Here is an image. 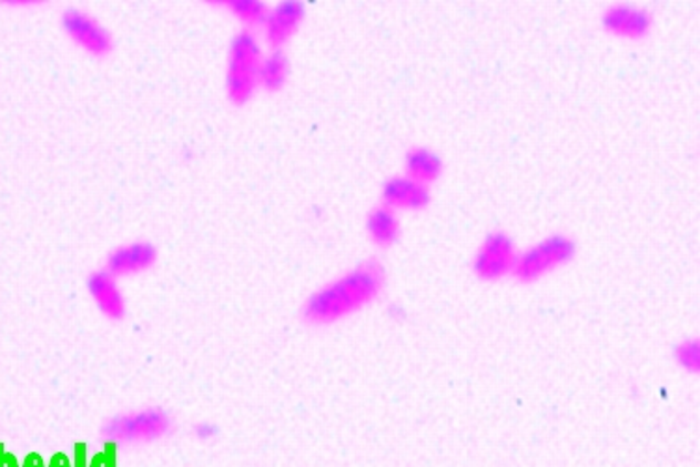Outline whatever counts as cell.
<instances>
[{
	"label": "cell",
	"instance_id": "cell-16",
	"mask_svg": "<svg viewBox=\"0 0 700 467\" xmlns=\"http://www.w3.org/2000/svg\"><path fill=\"white\" fill-rule=\"evenodd\" d=\"M699 341L697 338H688L683 343L677 344L674 348V359L678 365L688 370V373H699Z\"/></svg>",
	"mask_w": 700,
	"mask_h": 467
},
{
	"label": "cell",
	"instance_id": "cell-11",
	"mask_svg": "<svg viewBox=\"0 0 700 467\" xmlns=\"http://www.w3.org/2000/svg\"><path fill=\"white\" fill-rule=\"evenodd\" d=\"M87 284H89L90 296L94 300L95 307L100 308L106 318H124V294L120 291L119 281L114 275H111L106 270L95 272L90 275Z\"/></svg>",
	"mask_w": 700,
	"mask_h": 467
},
{
	"label": "cell",
	"instance_id": "cell-4",
	"mask_svg": "<svg viewBox=\"0 0 700 467\" xmlns=\"http://www.w3.org/2000/svg\"><path fill=\"white\" fill-rule=\"evenodd\" d=\"M172 420L160 408H146L133 414L119 415L109 420L105 433L114 439H124L131 444H148L165 438L171 433Z\"/></svg>",
	"mask_w": 700,
	"mask_h": 467
},
{
	"label": "cell",
	"instance_id": "cell-3",
	"mask_svg": "<svg viewBox=\"0 0 700 467\" xmlns=\"http://www.w3.org/2000/svg\"><path fill=\"white\" fill-rule=\"evenodd\" d=\"M576 253L577 245L570 236L554 234L518 255L514 264L513 277L521 284L536 283L574 261Z\"/></svg>",
	"mask_w": 700,
	"mask_h": 467
},
{
	"label": "cell",
	"instance_id": "cell-6",
	"mask_svg": "<svg viewBox=\"0 0 700 467\" xmlns=\"http://www.w3.org/2000/svg\"><path fill=\"white\" fill-rule=\"evenodd\" d=\"M62 27H64L65 34L70 35L79 48L87 53L94 54V57L111 53L112 48H114L111 32L90 13L70 8L62 16Z\"/></svg>",
	"mask_w": 700,
	"mask_h": 467
},
{
	"label": "cell",
	"instance_id": "cell-8",
	"mask_svg": "<svg viewBox=\"0 0 700 467\" xmlns=\"http://www.w3.org/2000/svg\"><path fill=\"white\" fill-rule=\"evenodd\" d=\"M305 16V4L297 2V0H284L273 10H270L267 18H265L264 29L265 40L273 48V51L283 49V45H286L294 38Z\"/></svg>",
	"mask_w": 700,
	"mask_h": 467
},
{
	"label": "cell",
	"instance_id": "cell-9",
	"mask_svg": "<svg viewBox=\"0 0 700 467\" xmlns=\"http://www.w3.org/2000/svg\"><path fill=\"white\" fill-rule=\"evenodd\" d=\"M383 206L390 210H406V212H420L430 206V187L418 184L407 176L388 177L382 187Z\"/></svg>",
	"mask_w": 700,
	"mask_h": 467
},
{
	"label": "cell",
	"instance_id": "cell-2",
	"mask_svg": "<svg viewBox=\"0 0 700 467\" xmlns=\"http://www.w3.org/2000/svg\"><path fill=\"white\" fill-rule=\"evenodd\" d=\"M262 49L254 34L243 30L232 40L226 68V92L234 105H245L260 84Z\"/></svg>",
	"mask_w": 700,
	"mask_h": 467
},
{
	"label": "cell",
	"instance_id": "cell-10",
	"mask_svg": "<svg viewBox=\"0 0 700 467\" xmlns=\"http://www.w3.org/2000/svg\"><path fill=\"white\" fill-rule=\"evenodd\" d=\"M158 261V248L150 242H133L120 245L114 248L109 261H106V272L114 277H128V275H139L148 272Z\"/></svg>",
	"mask_w": 700,
	"mask_h": 467
},
{
	"label": "cell",
	"instance_id": "cell-13",
	"mask_svg": "<svg viewBox=\"0 0 700 467\" xmlns=\"http://www.w3.org/2000/svg\"><path fill=\"white\" fill-rule=\"evenodd\" d=\"M366 232L377 247H393L400 237V220L395 210L377 206L366 215Z\"/></svg>",
	"mask_w": 700,
	"mask_h": 467
},
{
	"label": "cell",
	"instance_id": "cell-14",
	"mask_svg": "<svg viewBox=\"0 0 700 467\" xmlns=\"http://www.w3.org/2000/svg\"><path fill=\"white\" fill-rule=\"evenodd\" d=\"M290 59L283 49L271 51L260 65V84L267 92H281L284 84L288 83Z\"/></svg>",
	"mask_w": 700,
	"mask_h": 467
},
{
	"label": "cell",
	"instance_id": "cell-12",
	"mask_svg": "<svg viewBox=\"0 0 700 467\" xmlns=\"http://www.w3.org/2000/svg\"><path fill=\"white\" fill-rule=\"evenodd\" d=\"M404 163H406V176L412 177L418 184L426 185V187L436 184L445 171L442 155L432 149H426V146H415V149L407 150Z\"/></svg>",
	"mask_w": 700,
	"mask_h": 467
},
{
	"label": "cell",
	"instance_id": "cell-15",
	"mask_svg": "<svg viewBox=\"0 0 700 467\" xmlns=\"http://www.w3.org/2000/svg\"><path fill=\"white\" fill-rule=\"evenodd\" d=\"M226 7L230 8V12L236 13L237 18L242 19L243 23L248 24V27H256V24L264 27L265 18L270 13L264 2H258V0H230L226 2Z\"/></svg>",
	"mask_w": 700,
	"mask_h": 467
},
{
	"label": "cell",
	"instance_id": "cell-1",
	"mask_svg": "<svg viewBox=\"0 0 700 467\" xmlns=\"http://www.w3.org/2000/svg\"><path fill=\"white\" fill-rule=\"evenodd\" d=\"M387 284V272L382 262H361L352 272L325 284L306 300L301 316L311 326H331L359 313L382 296Z\"/></svg>",
	"mask_w": 700,
	"mask_h": 467
},
{
	"label": "cell",
	"instance_id": "cell-17",
	"mask_svg": "<svg viewBox=\"0 0 700 467\" xmlns=\"http://www.w3.org/2000/svg\"><path fill=\"white\" fill-rule=\"evenodd\" d=\"M215 434H217V426L213 425V423H201V425L196 426V436L201 439L215 438Z\"/></svg>",
	"mask_w": 700,
	"mask_h": 467
},
{
	"label": "cell",
	"instance_id": "cell-7",
	"mask_svg": "<svg viewBox=\"0 0 700 467\" xmlns=\"http://www.w3.org/2000/svg\"><path fill=\"white\" fill-rule=\"evenodd\" d=\"M652 13L633 4H615L609 7L601 18V27L606 32L626 40H642L652 30Z\"/></svg>",
	"mask_w": 700,
	"mask_h": 467
},
{
	"label": "cell",
	"instance_id": "cell-5",
	"mask_svg": "<svg viewBox=\"0 0 700 467\" xmlns=\"http://www.w3.org/2000/svg\"><path fill=\"white\" fill-rule=\"evenodd\" d=\"M518 253L513 237L505 232H489L473 258V273L480 281L497 283L513 275Z\"/></svg>",
	"mask_w": 700,
	"mask_h": 467
}]
</instances>
